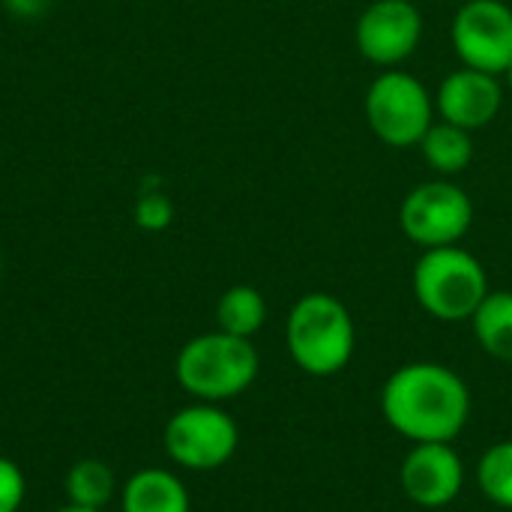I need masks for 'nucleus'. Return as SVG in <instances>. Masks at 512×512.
<instances>
[{
	"label": "nucleus",
	"mask_w": 512,
	"mask_h": 512,
	"mask_svg": "<svg viewBox=\"0 0 512 512\" xmlns=\"http://www.w3.org/2000/svg\"><path fill=\"white\" fill-rule=\"evenodd\" d=\"M390 429L414 444H453L471 417L468 384L441 363H408L381 390Z\"/></svg>",
	"instance_id": "1"
},
{
	"label": "nucleus",
	"mask_w": 512,
	"mask_h": 512,
	"mask_svg": "<svg viewBox=\"0 0 512 512\" xmlns=\"http://www.w3.org/2000/svg\"><path fill=\"white\" fill-rule=\"evenodd\" d=\"M285 345L291 360L312 378L339 375L357 348V327L348 306L324 291L300 297L285 321Z\"/></svg>",
	"instance_id": "2"
},
{
	"label": "nucleus",
	"mask_w": 512,
	"mask_h": 512,
	"mask_svg": "<svg viewBox=\"0 0 512 512\" xmlns=\"http://www.w3.org/2000/svg\"><path fill=\"white\" fill-rule=\"evenodd\" d=\"M258 372L261 357L252 339H240L222 330L189 339L174 360L177 384L198 402L213 405L243 396L255 384Z\"/></svg>",
	"instance_id": "3"
},
{
	"label": "nucleus",
	"mask_w": 512,
	"mask_h": 512,
	"mask_svg": "<svg viewBox=\"0 0 512 512\" xmlns=\"http://www.w3.org/2000/svg\"><path fill=\"white\" fill-rule=\"evenodd\" d=\"M414 297L438 321H471L489 294L486 267L462 246L426 249L414 267Z\"/></svg>",
	"instance_id": "4"
},
{
	"label": "nucleus",
	"mask_w": 512,
	"mask_h": 512,
	"mask_svg": "<svg viewBox=\"0 0 512 512\" xmlns=\"http://www.w3.org/2000/svg\"><path fill=\"white\" fill-rule=\"evenodd\" d=\"M366 123L387 147H417L435 123V96L411 72H381L366 90Z\"/></svg>",
	"instance_id": "5"
},
{
	"label": "nucleus",
	"mask_w": 512,
	"mask_h": 512,
	"mask_svg": "<svg viewBox=\"0 0 512 512\" xmlns=\"http://www.w3.org/2000/svg\"><path fill=\"white\" fill-rule=\"evenodd\" d=\"M162 441L174 465L207 474L225 468L234 459L240 447V429L225 408L213 402H195L171 414Z\"/></svg>",
	"instance_id": "6"
},
{
	"label": "nucleus",
	"mask_w": 512,
	"mask_h": 512,
	"mask_svg": "<svg viewBox=\"0 0 512 512\" xmlns=\"http://www.w3.org/2000/svg\"><path fill=\"white\" fill-rule=\"evenodd\" d=\"M471 222L474 201L447 177L414 186L399 207L402 234L423 249L459 246V240L471 231Z\"/></svg>",
	"instance_id": "7"
},
{
	"label": "nucleus",
	"mask_w": 512,
	"mask_h": 512,
	"mask_svg": "<svg viewBox=\"0 0 512 512\" xmlns=\"http://www.w3.org/2000/svg\"><path fill=\"white\" fill-rule=\"evenodd\" d=\"M453 51L462 66L504 75L512 63V6L507 0H468L453 15Z\"/></svg>",
	"instance_id": "8"
},
{
	"label": "nucleus",
	"mask_w": 512,
	"mask_h": 512,
	"mask_svg": "<svg viewBox=\"0 0 512 512\" xmlns=\"http://www.w3.org/2000/svg\"><path fill=\"white\" fill-rule=\"evenodd\" d=\"M423 39V12L411 0H372L354 27L357 51L375 66H399Z\"/></svg>",
	"instance_id": "9"
},
{
	"label": "nucleus",
	"mask_w": 512,
	"mask_h": 512,
	"mask_svg": "<svg viewBox=\"0 0 512 512\" xmlns=\"http://www.w3.org/2000/svg\"><path fill=\"white\" fill-rule=\"evenodd\" d=\"M399 480L411 504L441 510L462 495L465 465L450 444H414L402 462Z\"/></svg>",
	"instance_id": "10"
},
{
	"label": "nucleus",
	"mask_w": 512,
	"mask_h": 512,
	"mask_svg": "<svg viewBox=\"0 0 512 512\" xmlns=\"http://www.w3.org/2000/svg\"><path fill=\"white\" fill-rule=\"evenodd\" d=\"M501 102H504V87L498 75L462 66L441 81L435 93V114H441V120L453 126L474 132L498 117Z\"/></svg>",
	"instance_id": "11"
},
{
	"label": "nucleus",
	"mask_w": 512,
	"mask_h": 512,
	"mask_svg": "<svg viewBox=\"0 0 512 512\" xmlns=\"http://www.w3.org/2000/svg\"><path fill=\"white\" fill-rule=\"evenodd\" d=\"M123 512H192L189 492L174 471L141 468L120 489Z\"/></svg>",
	"instance_id": "12"
},
{
	"label": "nucleus",
	"mask_w": 512,
	"mask_h": 512,
	"mask_svg": "<svg viewBox=\"0 0 512 512\" xmlns=\"http://www.w3.org/2000/svg\"><path fill=\"white\" fill-rule=\"evenodd\" d=\"M417 147H420L426 165H429L438 177H456V174H462V171L471 165V159H474L471 132L462 129V126H453V123H447V120H435Z\"/></svg>",
	"instance_id": "13"
},
{
	"label": "nucleus",
	"mask_w": 512,
	"mask_h": 512,
	"mask_svg": "<svg viewBox=\"0 0 512 512\" xmlns=\"http://www.w3.org/2000/svg\"><path fill=\"white\" fill-rule=\"evenodd\" d=\"M471 324L480 348L489 357L512 363V291H489Z\"/></svg>",
	"instance_id": "14"
},
{
	"label": "nucleus",
	"mask_w": 512,
	"mask_h": 512,
	"mask_svg": "<svg viewBox=\"0 0 512 512\" xmlns=\"http://www.w3.org/2000/svg\"><path fill=\"white\" fill-rule=\"evenodd\" d=\"M216 324L222 333L252 339L267 324V300L252 285L228 288L216 303Z\"/></svg>",
	"instance_id": "15"
},
{
	"label": "nucleus",
	"mask_w": 512,
	"mask_h": 512,
	"mask_svg": "<svg viewBox=\"0 0 512 512\" xmlns=\"http://www.w3.org/2000/svg\"><path fill=\"white\" fill-rule=\"evenodd\" d=\"M63 492H66V504L105 510L117 495V477L108 462L81 459L69 468V474L63 480Z\"/></svg>",
	"instance_id": "16"
},
{
	"label": "nucleus",
	"mask_w": 512,
	"mask_h": 512,
	"mask_svg": "<svg viewBox=\"0 0 512 512\" xmlns=\"http://www.w3.org/2000/svg\"><path fill=\"white\" fill-rule=\"evenodd\" d=\"M480 492L495 504L512 510V441L492 444L477 465Z\"/></svg>",
	"instance_id": "17"
},
{
	"label": "nucleus",
	"mask_w": 512,
	"mask_h": 512,
	"mask_svg": "<svg viewBox=\"0 0 512 512\" xmlns=\"http://www.w3.org/2000/svg\"><path fill=\"white\" fill-rule=\"evenodd\" d=\"M174 219V204L165 192H144L135 204V225L144 231H165Z\"/></svg>",
	"instance_id": "18"
},
{
	"label": "nucleus",
	"mask_w": 512,
	"mask_h": 512,
	"mask_svg": "<svg viewBox=\"0 0 512 512\" xmlns=\"http://www.w3.org/2000/svg\"><path fill=\"white\" fill-rule=\"evenodd\" d=\"M27 498V480L18 462L0 456V512H18Z\"/></svg>",
	"instance_id": "19"
},
{
	"label": "nucleus",
	"mask_w": 512,
	"mask_h": 512,
	"mask_svg": "<svg viewBox=\"0 0 512 512\" xmlns=\"http://www.w3.org/2000/svg\"><path fill=\"white\" fill-rule=\"evenodd\" d=\"M3 3H6V9H9L12 15H18V18H36V15H42L45 6H48V0H3Z\"/></svg>",
	"instance_id": "20"
},
{
	"label": "nucleus",
	"mask_w": 512,
	"mask_h": 512,
	"mask_svg": "<svg viewBox=\"0 0 512 512\" xmlns=\"http://www.w3.org/2000/svg\"><path fill=\"white\" fill-rule=\"evenodd\" d=\"M57 512H105V510H90V507H75V504H63Z\"/></svg>",
	"instance_id": "21"
},
{
	"label": "nucleus",
	"mask_w": 512,
	"mask_h": 512,
	"mask_svg": "<svg viewBox=\"0 0 512 512\" xmlns=\"http://www.w3.org/2000/svg\"><path fill=\"white\" fill-rule=\"evenodd\" d=\"M504 81H507V87H510V90H512V63H510V66H507V72H504Z\"/></svg>",
	"instance_id": "22"
}]
</instances>
